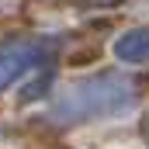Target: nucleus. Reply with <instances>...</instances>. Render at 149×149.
Listing matches in <instances>:
<instances>
[{"label":"nucleus","mask_w":149,"mask_h":149,"mask_svg":"<svg viewBox=\"0 0 149 149\" xmlns=\"http://www.w3.org/2000/svg\"><path fill=\"white\" fill-rule=\"evenodd\" d=\"M135 104V90L125 76L118 73H97L80 83H70L59 101L52 104L49 118L56 125H73V121H90V118H111Z\"/></svg>","instance_id":"nucleus-1"},{"label":"nucleus","mask_w":149,"mask_h":149,"mask_svg":"<svg viewBox=\"0 0 149 149\" xmlns=\"http://www.w3.org/2000/svg\"><path fill=\"white\" fill-rule=\"evenodd\" d=\"M142 132H146V142H149V118H146V128H142Z\"/></svg>","instance_id":"nucleus-4"},{"label":"nucleus","mask_w":149,"mask_h":149,"mask_svg":"<svg viewBox=\"0 0 149 149\" xmlns=\"http://www.w3.org/2000/svg\"><path fill=\"white\" fill-rule=\"evenodd\" d=\"M114 56L121 63H149V28H135L114 42Z\"/></svg>","instance_id":"nucleus-3"},{"label":"nucleus","mask_w":149,"mask_h":149,"mask_svg":"<svg viewBox=\"0 0 149 149\" xmlns=\"http://www.w3.org/2000/svg\"><path fill=\"white\" fill-rule=\"evenodd\" d=\"M101 3H108V0H101Z\"/></svg>","instance_id":"nucleus-5"},{"label":"nucleus","mask_w":149,"mask_h":149,"mask_svg":"<svg viewBox=\"0 0 149 149\" xmlns=\"http://www.w3.org/2000/svg\"><path fill=\"white\" fill-rule=\"evenodd\" d=\"M52 49L56 45L49 38H10V42H0V90L10 87L31 66H38L42 59H49Z\"/></svg>","instance_id":"nucleus-2"}]
</instances>
